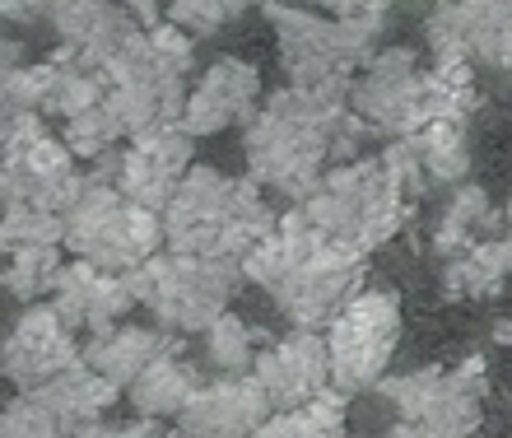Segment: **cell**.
I'll return each mask as SVG.
<instances>
[{
	"instance_id": "6",
	"label": "cell",
	"mask_w": 512,
	"mask_h": 438,
	"mask_svg": "<svg viewBox=\"0 0 512 438\" xmlns=\"http://www.w3.org/2000/svg\"><path fill=\"white\" fill-rule=\"evenodd\" d=\"M298 210L308 215V224L317 233H326L331 243H345L354 252H373L378 243L396 238V229L410 215V196L396 182L387 159H350V164H336L317 182V192L308 201H298Z\"/></svg>"
},
{
	"instance_id": "27",
	"label": "cell",
	"mask_w": 512,
	"mask_h": 438,
	"mask_svg": "<svg viewBox=\"0 0 512 438\" xmlns=\"http://www.w3.org/2000/svg\"><path fill=\"white\" fill-rule=\"evenodd\" d=\"M5 289L14 299H24L28 308L42 294H56V280L70 261H61V247H24V252H5Z\"/></svg>"
},
{
	"instance_id": "17",
	"label": "cell",
	"mask_w": 512,
	"mask_h": 438,
	"mask_svg": "<svg viewBox=\"0 0 512 438\" xmlns=\"http://www.w3.org/2000/svg\"><path fill=\"white\" fill-rule=\"evenodd\" d=\"M270 397L261 392L252 373L247 378H215V383H205L191 406L182 411L177 429H187L196 438H256L261 429L270 425Z\"/></svg>"
},
{
	"instance_id": "25",
	"label": "cell",
	"mask_w": 512,
	"mask_h": 438,
	"mask_svg": "<svg viewBox=\"0 0 512 438\" xmlns=\"http://www.w3.org/2000/svg\"><path fill=\"white\" fill-rule=\"evenodd\" d=\"M494 224V210H489V196L480 187H457V196L443 206V219H438V229H433V247H438V257L452 261L461 257L466 247L480 243V229Z\"/></svg>"
},
{
	"instance_id": "30",
	"label": "cell",
	"mask_w": 512,
	"mask_h": 438,
	"mask_svg": "<svg viewBox=\"0 0 512 438\" xmlns=\"http://www.w3.org/2000/svg\"><path fill=\"white\" fill-rule=\"evenodd\" d=\"M0 243H5V252H24V247H66V219L47 215V210H33V206H5Z\"/></svg>"
},
{
	"instance_id": "32",
	"label": "cell",
	"mask_w": 512,
	"mask_h": 438,
	"mask_svg": "<svg viewBox=\"0 0 512 438\" xmlns=\"http://www.w3.org/2000/svg\"><path fill=\"white\" fill-rule=\"evenodd\" d=\"M0 438H75V434H70L42 401L19 392V397L5 406V415H0Z\"/></svg>"
},
{
	"instance_id": "19",
	"label": "cell",
	"mask_w": 512,
	"mask_h": 438,
	"mask_svg": "<svg viewBox=\"0 0 512 438\" xmlns=\"http://www.w3.org/2000/svg\"><path fill=\"white\" fill-rule=\"evenodd\" d=\"M168 350H173V341H168L163 331L122 322V327L98 331V336L84 341V364H89L98 378H108L117 392H122V387L131 392V387L140 383V378H145V373L154 369Z\"/></svg>"
},
{
	"instance_id": "29",
	"label": "cell",
	"mask_w": 512,
	"mask_h": 438,
	"mask_svg": "<svg viewBox=\"0 0 512 438\" xmlns=\"http://www.w3.org/2000/svg\"><path fill=\"white\" fill-rule=\"evenodd\" d=\"M205 355L224 378H247L261 350H252V327L238 313H229L205 331Z\"/></svg>"
},
{
	"instance_id": "28",
	"label": "cell",
	"mask_w": 512,
	"mask_h": 438,
	"mask_svg": "<svg viewBox=\"0 0 512 438\" xmlns=\"http://www.w3.org/2000/svg\"><path fill=\"white\" fill-rule=\"evenodd\" d=\"M345 401L350 397H340L336 387H331L326 397H317L303 411L270 415V425L256 438H345Z\"/></svg>"
},
{
	"instance_id": "12",
	"label": "cell",
	"mask_w": 512,
	"mask_h": 438,
	"mask_svg": "<svg viewBox=\"0 0 512 438\" xmlns=\"http://www.w3.org/2000/svg\"><path fill=\"white\" fill-rule=\"evenodd\" d=\"M191 150H196V136H191L182 122L173 126H154L145 136H131V145L122 150V159H112V187L135 201V206L163 210L173 206L177 187L187 182L191 164Z\"/></svg>"
},
{
	"instance_id": "8",
	"label": "cell",
	"mask_w": 512,
	"mask_h": 438,
	"mask_svg": "<svg viewBox=\"0 0 512 438\" xmlns=\"http://www.w3.org/2000/svg\"><path fill=\"white\" fill-rule=\"evenodd\" d=\"M243 280L238 261H210V257H182L163 247L159 257L131 275L135 303H145L159 317V327L173 331H210L219 317H229V299Z\"/></svg>"
},
{
	"instance_id": "11",
	"label": "cell",
	"mask_w": 512,
	"mask_h": 438,
	"mask_svg": "<svg viewBox=\"0 0 512 438\" xmlns=\"http://www.w3.org/2000/svg\"><path fill=\"white\" fill-rule=\"evenodd\" d=\"M401 345V299L391 289H364L345 313L326 327L331 387L340 397L387 383V364Z\"/></svg>"
},
{
	"instance_id": "7",
	"label": "cell",
	"mask_w": 512,
	"mask_h": 438,
	"mask_svg": "<svg viewBox=\"0 0 512 438\" xmlns=\"http://www.w3.org/2000/svg\"><path fill=\"white\" fill-rule=\"evenodd\" d=\"M163 247H168L163 215L126 201L112 182L89 178V192L66 215V252H75V261L94 266V271L135 275Z\"/></svg>"
},
{
	"instance_id": "2",
	"label": "cell",
	"mask_w": 512,
	"mask_h": 438,
	"mask_svg": "<svg viewBox=\"0 0 512 438\" xmlns=\"http://www.w3.org/2000/svg\"><path fill=\"white\" fill-rule=\"evenodd\" d=\"M243 280L266 289L294 331L331 327L364 294V252L331 243L303 210H284L280 229L243 261Z\"/></svg>"
},
{
	"instance_id": "4",
	"label": "cell",
	"mask_w": 512,
	"mask_h": 438,
	"mask_svg": "<svg viewBox=\"0 0 512 438\" xmlns=\"http://www.w3.org/2000/svg\"><path fill=\"white\" fill-rule=\"evenodd\" d=\"M275 229H280V215L270 210L266 187H256L252 178H229L210 164L191 168L173 206L163 210L168 252H182V257L243 266Z\"/></svg>"
},
{
	"instance_id": "36",
	"label": "cell",
	"mask_w": 512,
	"mask_h": 438,
	"mask_svg": "<svg viewBox=\"0 0 512 438\" xmlns=\"http://www.w3.org/2000/svg\"><path fill=\"white\" fill-rule=\"evenodd\" d=\"M163 438H196V434H187V429H177V425H173V429H163Z\"/></svg>"
},
{
	"instance_id": "37",
	"label": "cell",
	"mask_w": 512,
	"mask_h": 438,
	"mask_svg": "<svg viewBox=\"0 0 512 438\" xmlns=\"http://www.w3.org/2000/svg\"><path fill=\"white\" fill-rule=\"evenodd\" d=\"M503 219H508V238H512V201H508V210H503Z\"/></svg>"
},
{
	"instance_id": "24",
	"label": "cell",
	"mask_w": 512,
	"mask_h": 438,
	"mask_svg": "<svg viewBox=\"0 0 512 438\" xmlns=\"http://www.w3.org/2000/svg\"><path fill=\"white\" fill-rule=\"evenodd\" d=\"M47 24L61 33L66 52L89 56L94 47L117 33V28L131 19V5H103V0H61V5H42Z\"/></svg>"
},
{
	"instance_id": "21",
	"label": "cell",
	"mask_w": 512,
	"mask_h": 438,
	"mask_svg": "<svg viewBox=\"0 0 512 438\" xmlns=\"http://www.w3.org/2000/svg\"><path fill=\"white\" fill-rule=\"evenodd\" d=\"M108 98V80L94 66H84L75 52H61L52 61H42V117H61L75 122L84 112H94Z\"/></svg>"
},
{
	"instance_id": "33",
	"label": "cell",
	"mask_w": 512,
	"mask_h": 438,
	"mask_svg": "<svg viewBox=\"0 0 512 438\" xmlns=\"http://www.w3.org/2000/svg\"><path fill=\"white\" fill-rule=\"evenodd\" d=\"M238 10L243 5H229V0H177V5H168V24H177L196 42V38H210L215 28H224Z\"/></svg>"
},
{
	"instance_id": "10",
	"label": "cell",
	"mask_w": 512,
	"mask_h": 438,
	"mask_svg": "<svg viewBox=\"0 0 512 438\" xmlns=\"http://www.w3.org/2000/svg\"><path fill=\"white\" fill-rule=\"evenodd\" d=\"M382 397L396 406L401 425L424 438H471L485 406V359L471 355L457 369H415L382 383Z\"/></svg>"
},
{
	"instance_id": "35",
	"label": "cell",
	"mask_w": 512,
	"mask_h": 438,
	"mask_svg": "<svg viewBox=\"0 0 512 438\" xmlns=\"http://www.w3.org/2000/svg\"><path fill=\"white\" fill-rule=\"evenodd\" d=\"M494 341H499V345H512V322H499V327H494Z\"/></svg>"
},
{
	"instance_id": "1",
	"label": "cell",
	"mask_w": 512,
	"mask_h": 438,
	"mask_svg": "<svg viewBox=\"0 0 512 438\" xmlns=\"http://www.w3.org/2000/svg\"><path fill=\"white\" fill-rule=\"evenodd\" d=\"M368 126L350 112V89H275L243 136L247 178L289 201H308L331 173L350 164Z\"/></svg>"
},
{
	"instance_id": "20",
	"label": "cell",
	"mask_w": 512,
	"mask_h": 438,
	"mask_svg": "<svg viewBox=\"0 0 512 438\" xmlns=\"http://www.w3.org/2000/svg\"><path fill=\"white\" fill-rule=\"evenodd\" d=\"M28 397L42 401V406H47V411H52L56 420L70 429V434H80L84 425H98V420H103V411H108L122 392H117L108 378H98V373L80 359L75 369H66L61 378H52L47 387L28 392Z\"/></svg>"
},
{
	"instance_id": "26",
	"label": "cell",
	"mask_w": 512,
	"mask_h": 438,
	"mask_svg": "<svg viewBox=\"0 0 512 438\" xmlns=\"http://www.w3.org/2000/svg\"><path fill=\"white\" fill-rule=\"evenodd\" d=\"M410 145H415L429 182H461L471 173V140H466V126L461 122L429 126V131L410 136Z\"/></svg>"
},
{
	"instance_id": "15",
	"label": "cell",
	"mask_w": 512,
	"mask_h": 438,
	"mask_svg": "<svg viewBox=\"0 0 512 438\" xmlns=\"http://www.w3.org/2000/svg\"><path fill=\"white\" fill-rule=\"evenodd\" d=\"M252 378L270 397L275 415L303 411L331 392V350L322 331H289L284 341L266 345L252 364Z\"/></svg>"
},
{
	"instance_id": "9",
	"label": "cell",
	"mask_w": 512,
	"mask_h": 438,
	"mask_svg": "<svg viewBox=\"0 0 512 438\" xmlns=\"http://www.w3.org/2000/svg\"><path fill=\"white\" fill-rule=\"evenodd\" d=\"M5 206H33L66 219L89 192V178L75 173V154L66 140H52L38 112L5 117V178H0Z\"/></svg>"
},
{
	"instance_id": "3",
	"label": "cell",
	"mask_w": 512,
	"mask_h": 438,
	"mask_svg": "<svg viewBox=\"0 0 512 438\" xmlns=\"http://www.w3.org/2000/svg\"><path fill=\"white\" fill-rule=\"evenodd\" d=\"M475 108V84L466 61L419 66L410 47L373 52L350 84V112L368 131L391 140H410L438 122H461Z\"/></svg>"
},
{
	"instance_id": "34",
	"label": "cell",
	"mask_w": 512,
	"mask_h": 438,
	"mask_svg": "<svg viewBox=\"0 0 512 438\" xmlns=\"http://www.w3.org/2000/svg\"><path fill=\"white\" fill-rule=\"evenodd\" d=\"M75 438H163L159 420H131V425H84Z\"/></svg>"
},
{
	"instance_id": "5",
	"label": "cell",
	"mask_w": 512,
	"mask_h": 438,
	"mask_svg": "<svg viewBox=\"0 0 512 438\" xmlns=\"http://www.w3.org/2000/svg\"><path fill=\"white\" fill-rule=\"evenodd\" d=\"M280 33V61L289 89H350L354 75L373 61L387 5H340L336 14L266 5Z\"/></svg>"
},
{
	"instance_id": "13",
	"label": "cell",
	"mask_w": 512,
	"mask_h": 438,
	"mask_svg": "<svg viewBox=\"0 0 512 438\" xmlns=\"http://www.w3.org/2000/svg\"><path fill=\"white\" fill-rule=\"evenodd\" d=\"M84 359L80 336L56 317L52 303H33L19 313V322L5 336V350H0V373L5 383H14L19 392H38L52 378H61L66 369H75Z\"/></svg>"
},
{
	"instance_id": "22",
	"label": "cell",
	"mask_w": 512,
	"mask_h": 438,
	"mask_svg": "<svg viewBox=\"0 0 512 438\" xmlns=\"http://www.w3.org/2000/svg\"><path fill=\"white\" fill-rule=\"evenodd\" d=\"M201 378L187 359L177 355V345L154 364V369L131 387V406L140 411V420H182V411L191 406V397L201 392Z\"/></svg>"
},
{
	"instance_id": "16",
	"label": "cell",
	"mask_w": 512,
	"mask_h": 438,
	"mask_svg": "<svg viewBox=\"0 0 512 438\" xmlns=\"http://www.w3.org/2000/svg\"><path fill=\"white\" fill-rule=\"evenodd\" d=\"M256 103H261V70L243 56H224L215 66H205L201 80L191 84L182 126L191 136H219L238 122L252 126V117L261 112Z\"/></svg>"
},
{
	"instance_id": "18",
	"label": "cell",
	"mask_w": 512,
	"mask_h": 438,
	"mask_svg": "<svg viewBox=\"0 0 512 438\" xmlns=\"http://www.w3.org/2000/svg\"><path fill=\"white\" fill-rule=\"evenodd\" d=\"M135 303V289H131V275H108V271H94L84 261H70L61 280H56V294H52V308L56 317L66 322L75 336L89 331H112L122 327V317L131 313Z\"/></svg>"
},
{
	"instance_id": "31",
	"label": "cell",
	"mask_w": 512,
	"mask_h": 438,
	"mask_svg": "<svg viewBox=\"0 0 512 438\" xmlns=\"http://www.w3.org/2000/svg\"><path fill=\"white\" fill-rule=\"evenodd\" d=\"M122 122L108 112V103H98L94 112H84V117H75V122H66V150L75 154V159H108L112 145L122 140Z\"/></svg>"
},
{
	"instance_id": "23",
	"label": "cell",
	"mask_w": 512,
	"mask_h": 438,
	"mask_svg": "<svg viewBox=\"0 0 512 438\" xmlns=\"http://www.w3.org/2000/svg\"><path fill=\"white\" fill-rule=\"evenodd\" d=\"M512 271V238H480L461 257L443 261V294L447 299H489Z\"/></svg>"
},
{
	"instance_id": "14",
	"label": "cell",
	"mask_w": 512,
	"mask_h": 438,
	"mask_svg": "<svg viewBox=\"0 0 512 438\" xmlns=\"http://www.w3.org/2000/svg\"><path fill=\"white\" fill-rule=\"evenodd\" d=\"M433 61H485L494 70H512V0H466V5H438L424 19Z\"/></svg>"
}]
</instances>
